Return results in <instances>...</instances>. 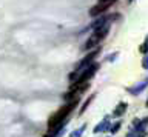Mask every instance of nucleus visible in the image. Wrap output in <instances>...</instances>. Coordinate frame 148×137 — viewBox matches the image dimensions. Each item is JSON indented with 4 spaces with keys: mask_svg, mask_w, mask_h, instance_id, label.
Segmentation results:
<instances>
[{
    "mask_svg": "<svg viewBox=\"0 0 148 137\" xmlns=\"http://www.w3.org/2000/svg\"><path fill=\"white\" fill-rule=\"evenodd\" d=\"M114 2H116V0H99V3H97V5H94V6L90 10V14H91L92 17L102 14V12L108 10V8L113 5Z\"/></svg>",
    "mask_w": 148,
    "mask_h": 137,
    "instance_id": "f257e3e1",
    "label": "nucleus"
},
{
    "mask_svg": "<svg viewBox=\"0 0 148 137\" xmlns=\"http://www.w3.org/2000/svg\"><path fill=\"white\" fill-rule=\"evenodd\" d=\"M100 37L99 35H96V34H92L90 39L86 40V43H85V49H92V48H96L97 45H99V42H100Z\"/></svg>",
    "mask_w": 148,
    "mask_h": 137,
    "instance_id": "f03ea898",
    "label": "nucleus"
},
{
    "mask_svg": "<svg viewBox=\"0 0 148 137\" xmlns=\"http://www.w3.org/2000/svg\"><path fill=\"white\" fill-rule=\"evenodd\" d=\"M147 83H148V80H143L142 83H139L137 86H134V88H130L128 91H130V93H131V94H139V93H140L142 89H145Z\"/></svg>",
    "mask_w": 148,
    "mask_h": 137,
    "instance_id": "7ed1b4c3",
    "label": "nucleus"
},
{
    "mask_svg": "<svg viewBox=\"0 0 148 137\" xmlns=\"http://www.w3.org/2000/svg\"><path fill=\"white\" fill-rule=\"evenodd\" d=\"M110 128V122L108 120H103L100 123V125H97L96 128H94V132H102V131H106Z\"/></svg>",
    "mask_w": 148,
    "mask_h": 137,
    "instance_id": "20e7f679",
    "label": "nucleus"
},
{
    "mask_svg": "<svg viewBox=\"0 0 148 137\" xmlns=\"http://www.w3.org/2000/svg\"><path fill=\"white\" fill-rule=\"evenodd\" d=\"M125 109H127V103H119L117 108H116V111H114V116H116V117L122 116V114L125 112Z\"/></svg>",
    "mask_w": 148,
    "mask_h": 137,
    "instance_id": "39448f33",
    "label": "nucleus"
},
{
    "mask_svg": "<svg viewBox=\"0 0 148 137\" xmlns=\"http://www.w3.org/2000/svg\"><path fill=\"white\" fill-rule=\"evenodd\" d=\"M83 130H85V126H82V128H79V130L73 131V132H71V136H69V137H80V136H82V132H83Z\"/></svg>",
    "mask_w": 148,
    "mask_h": 137,
    "instance_id": "423d86ee",
    "label": "nucleus"
},
{
    "mask_svg": "<svg viewBox=\"0 0 148 137\" xmlns=\"http://www.w3.org/2000/svg\"><path fill=\"white\" fill-rule=\"evenodd\" d=\"M140 51H142V52H147V51H148V39L145 40V43H143V45H142V48H140Z\"/></svg>",
    "mask_w": 148,
    "mask_h": 137,
    "instance_id": "0eeeda50",
    "label": "nucleus"
},
{
    "mask_svg": "<svg viewBox=\"0 0 148 137\" xmlns=\"http://www.w3.org/2000/svg\"><path fill=\"white\" fill-rule=\"evenodd\" d=\"M119 128H120V123H116V125H114L113 128H111V132H116V131L119 130Z\"/></svg>",
    "mask_w": 148,
    "mask_h": 137,
    "instance_id": "6e6552de",
    "label": "nucleus"
},
{
    "mask_svg": "<svg viewBox=\"0 0 148 137\" xmlns=\"http://www.w3.org/2000/svg\"><path fill=\"white\" fill-rule=\"evenodd\" d=\"M142 65H143V68H148V56L143 59V63H142Z\"/></svg>",
    "mask_w": 148,
    "mask_h": 137,
    "instance_id": "1a4fd4ad",
    "label": "nucleus"
},
{
    "mask_svg": "<svg viewBox=\"0 0 148 137\" xmlns=\"http://www.w3.org/2000/svg\"><path fill=\"white\" fill-rule=\"evenodd\" d=\"M130 2H133V0H130Z\"/></svg>",
    "mask_w": 148,
    "mask_h": 137,
    "instance_id": "9d476101",
    "label": "nucleus"
},
{
    "mask_svg": "<svg viewBox=\"0 0 148 137\" xmlns=\"http://www.w3.org/2000/svg\"><path fill=\"white\" fill-rule=\"evenodd\" d=\"M147 105H148V102H147Z\"/></svg>",
    "mask_w": 148,
    "mask_h": 137,
    "instance_id": "9b49d317",
    "label": "nucleus"
}]
</instances>
